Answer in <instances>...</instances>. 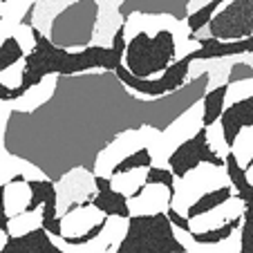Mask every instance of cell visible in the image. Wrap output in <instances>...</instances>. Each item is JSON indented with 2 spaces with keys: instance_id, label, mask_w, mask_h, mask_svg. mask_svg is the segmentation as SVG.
I'll use <instances>...</instances> for the list:
<instances>
[{
  "instance_id": "obj_1",
  "label": "cell",
  "mask_w": 253,
  "mask_h": 253,
  "mask_svg": "<svg viewBox=\"0 0 253 253\" xmlns=\"http://www.w3.org/2000/svg\"><path fill=\"white\" fill-rule=\"evenodd\" d=\"M34 39H36V47L29 52L23 61V79H20L18 87H7L0 85V101L5 103H16L20 101L29 90L43 83V79L52 77H72V74H81V72L94 70V67H103V70H112L124 63L126 58V27L121 25L117 29L115 39L110 45H90L79 52H67V49L58 47L52 43L45 32L32 25Z\"/></svg>"
},
{
  "instance_id": "obj_2",
  "label": "cell",
  "mask_w": 253,
  "mask_h": 253,
  "mask_svg": "<svg viewBox=\"0 0 253 253\" xmlns=\"http://www.w3.org/2000/svg\"><path fill=\"white\" fill-rule=\"evenodd\" d=\"M177 52V34L172 29H162L155 36L139 32L128 39L124 65L139 79L162 77L164 72L179 61Z\"/></svg>"
},
{
  "instance_id": "obj_3",
  "label": "cell",
  "mask_w": 253,
  "mask_h": 253,
  "mask_svg": "<svg viewBox=\"0 0 253 253\" xmlns=\"http://www.w3.org/2000/svg\"><path fill=\"white\" fill-rule=\"evenodd\" d=\"M253 36V0H231L224 9H220L213 16L209 25L197 36H191L193 41L215 39L222 43H233Z\"/></svg>"
},
{
  "instance_id": "obj_4",
  "label": "cell",
  "mask_w": 253,
  "mask_h": 253,
  "mask_svg": "<svg viewBox=\"0 0 253 253\" xmlns=\"http://www.w3.org/2000/svg\"><path fill=\"white\" fill-rule=\"evenodd\" d=\"M217 166L226 168V159L213 150L209 141V130L202 126L195 134L182 141L168 157V168L175 172L177 179H184L186 175H191L193 170H197L200 166Z\"/></svg>"
},
{
  "instance_id": "obj_5",
  "label": "cell",
  "mask_w": 253,
  "mask_h": 253,
  "mask_svg": "<svg viewBox=\"0 0 253 253\" xmlns=\"http://www.w3.org/2000/svg\"><path fill=\"white\" fill-rule=\"evenodd\" d=\"M191 70H193V61L188 56H184L177 63H172L162 77H157V79L134 77L124 63L115 70V74L124 85H128L130 90L137 92V94H141V96H164V94H168V92L179 90V87L184 85V81H186V77L191 74Z\"/></svg>"
},
{
  "instance_id": "obj_6",
  "label": "cell",
  "mask_w": 253,
  "mask_h": 253,
  "mask_svg": "<svg viewBox=\"0 0 253 253\" xmlns=\"http://www.w3.org/2000/svg\"><path fill=\"white\" fill-rule=\"evenodd\" d=\"M96 195L92 200V204L101 211L108 217H121V220H130L132 217V211H130V197L119 193L115 186H112L110 177L96 175Z\"/></svg>"
},
{
  "instance_id": "obj_7",
  "label": "cell",
  "mask_w": 253,
  "mask_h": 253,
  "mask_svg": "<svg viewBox=\"0 0 253 253\" xmlns=\"http://www.w3.org/2000/svg\"><path fill=\"white\" fill-rule=\"evenodd\" d=\"M108 220V215H103L92 202L77 206V209L67 211L61 217L63 222V238H83L85 233H90L96 224Z\"/></svg>"
},
{
  "instance_id": "obj_8",
  "label": "cell",
  "mask_w": 253,
  "mask_h": 253,
  "mask_svg": "<svg viewBox=\"0 0 253 253\" xmlns=\"http://www.w3.org/2000/svg\"><path fill=\"white\" fill-rule=\"evenodd\" d=\"M172 206V193L162 184H146L134 197H130L132 215H157L166 213Z\"/></svg>"
},
{
  "instance_id": "obj_9",
  "label": "cell",
  "mask_w": 253,
  "mask_h": 253,
  "mask_svg": "<svg viewBox=\"0 0 253 253\" xmlns=\"http://www.w3.org/2000/svg\"><path fill=\"white\" fill-rule=\"evenodd\" d=\"M253 54V36L244 41H233V43H222L215 39H202L200 47L188 54L191 61H215V58H231V56H244Z\"/></svg>"
},
{
  "instance_id": "obj_10",
  "label": "cell",
  "mask_w": 253,
  "mask_h": 253,
  "mask_svg": "<svg viewBox=\"0 0 253 253\" xmlns=\"http://www.w3.org/2000/svg\"><path fill=\"white\" fill-rule=\"evenodd\" d=\"M220 124H222V130H224L226 143L233 148L238 134L242 132L244 128H253V96L229 105L224 110V115H222Z\"/></svg>"
},
{
  "instance_id": "obj_11",
  "label": "cell",
  "mask_w": 253,
  "mask_h": 253,
  "mask_svg": "<svg viewBox=\"0 0 253 253\" xmlns=\"http://www.w3.org/2000/svg\"><path fill=\"white\" fill-rule=\"evenodd\" d=\"M2 195H5V215L7 217H16V215L25 213L32 202V188H29V179L25 175L14 177L9 184L2 186Z\"/></svg>"
},
{
  "instance_id": "obj_12",
  "label": "cell",
  "mask_w": 253,
  "mask_h": 253,
  "mask_svg": "<svg viewBox=\"0 0 253 253\" xmlns=\"http://www.w3.org/2000/svg\"><path fill=\"white\" fill-rule=\"evenodd\" d=\"M235 195H238V191L233 188V184H226V186L213 188V191L204 193V195H202L200 200H197L195 204L186 211V215H184V217H188V220L193 222V220H197V217H202V215H206V213H211V211L224 206L226 202L233 200Z\"/></svg>"
},
{
  "instance_id": "obj_13",
  "label": "cell",
  "mask_w": 253,
  "mask_h": 253,
  "mask_svg": "<svg viewBox=\"0 0 253 253\" xmlns=\"http://www.w3.org/2000/svg\"><path fill=\"white\" fill-rule=\"evenodd\" d=\"M229 87V83H224V85H217L204 94V99H202V126L204 128H213L215 124H220L222 115L226 110Z\"/></svg>"
},
{
  "instance_id": "obj_14",
  "label": "cell",
  "mask_w": 253,
  "mask_h": 253,
  "mask_svg": "<svg viewBox=\"0 0 253 253\" xmlns=\"http://www.w3.org/2000/svg\"><path fill=\"white\" fill-rule=\"evenodd\" d=\"M153 166H155V157H153V153H150V148L148 146H139L134 153H130L128 157L117 162L112 175H126V172H134V170H141V168L148 170V168H153Z\"/></svg>"
},
{
  "instance_id": "obj_15",
  "label": "cell",
  "mask_w": 253,
  "mask_h": 253,
  "mask_svg": "<svg viewBox=\"0 0 253 253\" xmlns=\"http://www.w3.org/2000/svg\"><path fill=\"white\" fill-rule=\"evenodd\" d=\"M27 52L25 47L20 45V41L16 36H9L0 43V72H7L16 65L18 61H25Z\"/></svg>"
},
{
  "instance_id": "obj_16",
  "label": "cell",
  "mask_w": 253,
  "mask_h": 253,
  "mask_svg": "<svg viewBox=\"0 0 253 253\" xmlns=\"http://www.w3.org/2000/svg\"><path fill=\"white\" fill-rule=\"evenodd\" d=\"M146 184H162L166 186L168 191L172 193L175 197V191H177V177L170 168H164V166H153L148 168V175H146Z\"/></svg>"
},
{
  "instance_id": "obj_17",
  "label": "cell",
  "mask_w": 253,
  "mask_h": 253,
  "mask_svg": "<svg viewBox=\"0 0 253 253\" xmlns=\"http://www.w3.org/2000/svg\"><path fill=\"white\" fill-rule=\"evenodd\" d=\"M209 2H211V0H191V2H188V16L195 14L197 9H202V7L209 5Z\"/></svg>"
},
{
  "instance_id": "obj_18",
  "label": "cell",
  "mask_w": 253,
  "mask_h": 253,
  "mask_svg": "<svg viewBox=\"0 0 253 253\" xmlns=\"http://www.w3.org/2000/svg\"><path fill=\"white\" fill-rule=\"evenodd\" d=\"M247 170V177H249V182L253 184V166H249V168H244Z\"/></svg>"
},
{
  "instance_id": "obj_19",
  "label": "cell",
  "mask_w": 253,
  "mask_h": 253,
  "mask_svg": "<svg viewBox=\"0 0 253 253\" xmlns=\"http://www.w3.org/2000/svg\"><path fill=\"white\" fill-rule=\"evenodd\" d=\"M0 2H2V5H5V2H9V0H0Z\"/></svg>"
}]
</instances>
